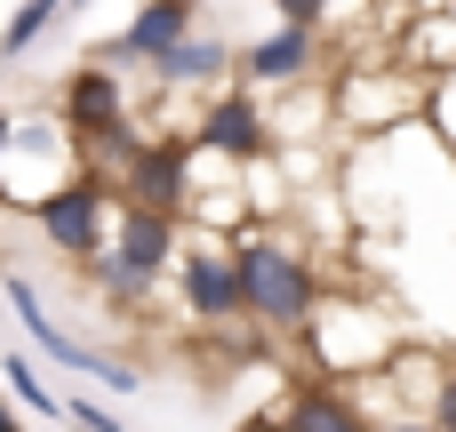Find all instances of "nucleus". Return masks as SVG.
Segmentation results:
<instances>
[{"label": "nucleus", "mask_w": 456, "mask_h": 432, "mask_svg": "<svg viewBox=\"0 0 456 432\" xmlns=\"http://www.w3.org/2000/svg\"><path fill=\"white\" fill-rule=\"evenodd\" d=\"M409 337H417L409 305H401V297H369V289H321L313 313H305V329H297L313 385H345V377L361 385V377H377Z\"/></svg>", "instance_id": "obj_1"}, {"label": "nucleus", "mask_w": 456, "mask_h": 432, "mask_svg": "<svg viewBox=\"0 0 456 432\" xmlns=\"http://www.w3.org/2000/svg\"><path fill=\"white\" fill-rule=\"evenodd\" d=\"M232 273H240V321L297 345V329H305V313H313V297H321L313 249H305L289 224H240V232H232Z\"/></svg>", "instance_id": "obj_2"}, {"label": "nucleus", "mask_w": 456, "mask_h": 432, "mask_svg": "<svg viewBox=\"0 0 456 432\" xmlns=\"http://www.w3.org/2000/svg\"><path fill=\"white\" fill-rule=\"evenodd\" d=\"M176 216H152V208H128V200H112V232H104V249L88 257V273H96V289L112 297V305H144L160 281H168V265H176Z\"/></svg>", "instance_id": "obj_3"}, {"label": "nucleus", "mask_w": 456, "mask_h": 432, "mask_svg": "<svg viewBox=\"0 0 456 432\" xmlns=\"http://www.w3.org/2000/svg\"><path fill=\"white\" fill-rule=\"evenodd\" d=\"M337 120L369 144V136H385V128H409V120H425V72L409 64V56H361L345 80H337Z\"/></svg>", "instance_id": "obj_4"}, {"label": "nucleus", "mask_w": 456, "mask_h": 432, "mask_svg": "<svg viewBox=\"0 0 456 432\" xmlns=\"http://www.w3.org/2000/svg\"><path fill=\"white\" fill-rule=\"evenodd\" d=\"M0 297H8V313H16V329L32 337V353L40 361H56V369H72V377H88V385H104V393H136L144 377L128 369V361H104L96 345H80V337H64V321L40 305V289L24 281V273H0Z\"/></svg>", "instance_id": "obj_5"}, {"label": "nucleus", "mask_w": 456, "mask_h": 432, "mask_svg": "<svg viewBox=\"0 0 456 432\" xmlns=\"http://www.w3.org/2000/svg\"><path fill=\"white\" fill-rule=\"evenodd\" d=\"M32 224H40V240H48L56 257L88 265V257L104 249V232H112V184L88 176V168H72L64 184H48V192L32 200Z\"/></svg>", "instance_id": "obj_6"}, {"label": "nucleus", "mask_w": 456, "mask_h": 432, "mask_svg": "<svg viewBox=\"0 0 456 432\" xmlns=\"http://www.w3.org/2000/svg\"><path fill=\"white\" fill-rule=\"evenodd\" d=\"M176 289H184V313L192 329H240V273H232V240L224 232H176Z\"/></svg>", "instance_id": "obj_7"}, {"label": "nucleus", "mask_w": 456, "mask_h": 432, "mask_svg": "<svg viewBox=\"0 0 456 432\" xmlns=\"http://www.w3.org/2000/svg\"><path fill=\"white\" fill-rule=\"evenodd\" d=\"M184 176H192V144H184V136H144V144L120 160L112 200H128V208H152V216H176V224H184Z\"/></svg>", "instance_id": "obj_8"}, {"label": "nucleus", "mask_w": 456, "mask_h": 432, "mask_svg": "<svg viewBox=\"0 0 456 432\" xmlns=\"http://www.w3.org/2000/svg\"><path fill=\"white\" fill-rule=\"evenodd\" d=\"M184 144L224 152V160H265V152H273V112H265L256 88H216V96L200 104V120H192Z\"/></svg>", "instance_id": "obj_9"}, {"label": "nucleus", "mask_w": 456, "mask_h": 432, "mask_svg": "<svg viewBox=\"0 0 456 432\" xmlns=\"http://www.w3.org/2000/svg\"><path fill=\"white\" fill-rule=\"evenodd\" d=\"M232 72H240V88H313V72H321V32H313V24H273L265 40L232 48Z\"/></svg>", "instance_id": "obj_10"}, {"label": "nucleus", "mask_w": 456, "mask_h": 432, "mask_svg": "<svg viewBox=\"0 0 456 432\" xmlns=\"http://www.w3.org/2000/svg\"><path fill=\"white\" fill-rule=\"evenodd\" d=\"M192 24H200V0H144V8L128 16L120 40L88 48V64H104V72H120V64H152V56H168Z\"/></svg>", "instance_id": "obj_11"}, {"label": "nucleus", "mask_w": 456, "mask_h": 432, "mask_svg": "<svg viewBox=\"0 0 456 432\" xmlns=\"http://www.w3.org/2000/svg\"><path fill=\"white\" fill-rule=\"evenodd\" d=\"M144 72H152L168 96H184V88H192V96H216V88H232V48H224L216 32H200V24H192V32H184L168 56H152Z\"/></svg>", "instance_id": "obj_12"}, {"label": "nucleus", "mask_w": 456, "mask_h": 432, "mask_svg": "<svg viewBox=\"0 0 456 432\" xmlns=\"http://www.w3.org/2000/svg\"><path fill=\"white\" fill-rule=\"evenodd\" d=\"M64 128H72V144H96V136L128 128V96H120V72H104V64H80V72L64 80Z\"/></svg>", "instance_id": "obj_13"}, {"label": "nucleus", "mask_w": 456, "mask_h": 432, "mask_svg": "<svg viewBox=\"0 0 456 432\" xmlns=\"http://www.w3.org/2000/svg\"><path fill=\"white\" fill-rule=\"evenodd\" d=\"M273 432H369L345 385H297L273 401Z\"/></svg>", "instance_id": "obj_14"}, {"label": "nucleus", "mask_w": 456, "mask_h": 432, "mask_svg": "<svg viewBox=\"0 0 456 432\" xmlns=\"http://www.w3.org/2000/svg\"><path fill=\"white\" fill-rule=\"evenodd\" d=\"M0 377H8V401H16V409H32V417H56V425H64V393L32 369V353H8V361H0Z\"/></svg>", "instance_id": "obj_15"}, {"label": "nucleus", "mask_w": 456, "mask_h": 432, "mask_svg": "<svg viewBox=\"0 0 456 432\" xmlns=\"http://www.w3.org/2000/svg\"><path fill=\"white\" fill-rule=\"evenodd\" d=\"M56 16H64V0H24V8L0 24V64H16V56H24V48H32V40H40Z\"/></svg>", "instance_id": "obj_16"}, {"label": "nucleus", "mask_w": 456, "mask_h": 432, "mask_svg": "<svg viewBox=\"0 0 456 432\" xmlns=\"http://www.w3.org/2000/svg\"><path fill=\"white\" fill-rule=\"evenodd\" d=\"M425 128H433V144L456 160V64L441 80H425Z\"/></svg>", "instance_id": "obj_17"}, {"label": "nucleus", "mask_w": 456, "mask_h": 432, "mask_svg": "<svg viewBox=\"0 0 456 432\" xmlns=\"http://www.w3.org/2000/svg\"><path fill=\"white\" fill-rule=\"evenodd\" d=\"M64 425H80V432H120V417H112V409H96L88 393H64Z\"/></svg>", "instance_id": "obj_18"}, {"label": "nucleus", "mask_w": 456, "mask_h": 432, "mask_svg": "<svg viewBox=\"0 0 456 432\" xmlns=\"http://www.w3.org/2000/svg\"><path fill=\"white\" fill-rule=\"evenodd\" d=\"M425 425L456 432V361H449V377H441V393H433V409H425Z\"/></svg>", "instance_id": "obj_19"}, {"label": "nucleus", "mask_w": 456, "mask_h": 432, "mask_svg": "<svg viewBox=\"0 0 456 432\" xmlns=\"http://www.w3.org/2000/svg\"><path fill=\"white\" fill-rule=\"evenodd\" d=\"M273 16H281V24H313V32H321L329 0H273Z\"/></svg>", "instance_id": "obj_20"}, {"label": "nucleus", "mask_w": 456, "mask_h": 432, "mask_svg": "<svg viewBox=\"0 0 456 432\" xmlns=\"http://www.w3.org/2000/svg\"><path fill=\"white\" fill-rule=\"evenodd\" d=\"M8 128H16V112L0 104V184H8Z\"/></svg>", "instance_id": "obj_21"}, {"label": "nucleus", "mask_w": 456, "mask_h": 432, "mask_svg": "<svg viewBox=\"0 0 456 432\" xmlns=\"http://www.w3.org/2000/svg\"><path fill=\"white\" fill-rule=\"evenodd\" d=\"M0 432H24V417H16V401H0Z\"/></svg>", "instance_id": "obj_22"}, {"label": "nucleus", "mask_w": 456, "mask_h": 432, "mask_svg": "<svg viewBox=\"0 0 456 432\" xmlns=\"http://www.w3.org/2000/svg\"><path fill=\"white\" fill-rule=\"evenodd\" d=\"M377 432H433L425 417H401V425H377Z\"/></svg>", "instance_id": "obj_23"}, {"label": "nucleus", "mask_w": 456, "mask_h": 432, "mask_svg": "<svg viewBox=\"0 0 456 432\" xmlns=\"http://www.w3.org/2000/svg\"><path fill=\"white\" fill-rule=\"evenodd\" d=\"M377 8H425V0H377Z\"/></svg>", "instance_id": "obj_24"}, {"label": "nucleus", "mask_w": 456, "mask_h": 432, "mask_svg": "<svg viewBox=\"0 0 456 432\" xmlns=\"http://www.w3.org/2000/svg\"><path fill=\"white\" fill-rule=\"evenodd\" d=\"M64 8H96V0H64Z\"/></svg>", "instance_id": "obj_25"}]
</instances>
